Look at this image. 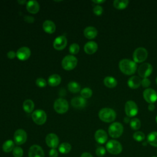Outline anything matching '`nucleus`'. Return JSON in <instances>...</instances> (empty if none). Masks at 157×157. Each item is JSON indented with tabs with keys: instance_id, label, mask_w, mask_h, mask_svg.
Returning a JSON list of instances; mask_svg holds the SVG:
<instances>
[{
	"instance_id": "1",
	"label": "nucleus",
	"mask_w": 157,
	"mask_h": 157,
	"mask_svg": "<svg viewBox=\"0 0 157 157\" xmlns=\"http://www.w3.org/2000/svg\"><path fill=\"white\" fill-rule=\"evenodd\" d=\"M119 68L124 74L131 75L136 72L137 64L134 61L125 58L119 62Z\"/></svg>"
},
{
	"instance_id": "2",
	"label": "nucleus",
	"mask_w": 157,
	"mask_h": 157,
	"mask_svg": "<svg viewBox=\"0 0 157 157\" xmlns=\"http://www.w3.org/2000/svg\"><path fill=\"white\" fill-rule=\"evenodd\" d=\"M99 118L101 120L105 123H110L113 121L116 118V113L114 110L105 107L101 109L98 113Z\"/></svg>"
},
{
	"instance_id": "3",
	"label": "nucleus",
	"mask_w": 157,
	"mask_h": 157,
	"mask_svg": "<svg viewBox=\"0 0 157 157\" xmlns=\"http://www.w3.org/2000/svg\"><path fill=\"white\" fill-rule=\"evenodd\" d=\"M77 64V59L73 55H69L64 57L61 61L63 68L66 71H71L74 69Z\"/></svg>"
},
{
	"instance_id": "4",
	"label": "nucleus",
	"mask_w": 157,
	"mask_h": 157,
	"mask_svg": "<svg viewBox=\"0 0 157 157\" xmlns=\"http://www.w3.org/2000/svg\"><path fill=\"white\" fill-rule=\"evenodd\" d=\"M108 132L110 137L118 138L120 137L123 132V126L119 122H114L109 126Z\"/></svg>"
},
{
	"instance_id": "5",
	"label": "nucleus",
	"mask_w": 157,
	"mask_h": 157,
	"mask_svg": "<svg viewBox=\"0 0 157 157\" xmlns=\"http://www.w3.org/2000/svg\"><path fill=\"white\" fill-rule=\"evenodd\" d=\"M107 151L112 155H118L122 151L121 144L116 140H109L105 145Z\"/></svg>"
},
{
	"instance_id": "6",
	"label": "nucleus",
	"mask_w": 157,
	"mask_h": 157,
	"mask_svg": "<svg viewBox=\"0 0 157 157\" xmlns=\"http://www.w3.org/2000/svg\"><path fill=\"white\" fill-rule=\"evenodd\" d=\"M53 107L58 113L63 114L67 111L69 104L66 99L63 98H58L55 101Z\"/></svg>"
},
{
	"instance_id": "7",
	"label": "nucleus",
	"mask_w": 157,
	"mask_h": 157,
	"mask_svg": "<svg viewBox=\"0 0 157 157\" xmlns=\"http://www.w3.org/2000/svg\"><path fill=\"white\" fill-rule=\"evenodd\" d=\"M148 56V52L144 47H138L137 48L133 54L132 58L134 61L136 63H142L144 61Z\"/></svg>"
},
{
	"instance_id": "8",
	"label": "nucleus",
	"mask_w": 157,
	"mask_h": 157,
	"mask_svg": "<svg viewBox=\"0 0 157 157\" xmlns=\"http://www.w3.org/2000/svg\"><path fill=\"white\" fill-rule=\"evenodd\" d=\"M32 119L36 124L42 125L44 124L47 120V114L43 110L37 109L33 112Z\"/></svg>"
},
{
	"instance_id": "9",
	"label": "nucleus",
	"mask_w": 157,
	"mask_h": 157,
	"mask_svg": "<svg viewBox=\"0 0 157 157\" xmlns=\"http://www.w3.org/2000/svg\"><path fill=\"white\" fill-rule=\"evenodd\" d=\"M124 110L128 117H133L138 113V107L134 101H128L124 105Z\"/></svg>"
},
{
	"instance_id": "10",
	"label": "nucleus",
	"mask_w": 157,
	"mask_h": 157,
	"mask_svg": "<svg viewBox=\"0 0 157 157\" xmlns=\"http://www.w3.org/2000/svg\"><path fill=\"white\" fill-rule=\"evenodd\" d=\"M153 71L152 66L148 63H145L139 66L137 69L138 74L142 78H147Z\"/></svg>"
},
{
	"instance_id": "11",
	"label": "nucleus",
	"mask_w": 157,
	"mask_h": 157,
	"mask_svg": "<svg viewBox=\"0 0 157 157\" xmlns=\"http://www.w3.org/2000/svg\"><path fill=\"white\" fill-rule=\"evenodd\" d=\"M14 142L18 145L25 144L27 140V134L22 129H18L15 131L13 135Z\"/></svg>"
},
{
	"instance_id": "12",
	"label": "nucleus",
	"mask_w": 157,
	"mask_h": 157,
	"mask_svg": "<svg viewBox=\"0 0 157 157\" xmlns=\"http://www.w3.org/2000/svg\"><path fill=\"white\" fill-rule=\"evenodd\" d=\"M144 99L149 104H153L157 101V93L152 88H147L143 92Z\"/></svg>"
},
{
	"instance_id": "13",
	"label": "nucleus",
	"mask_w": 157,
	"mask_h": 157,
	"mask_svg": "<svg viewBox=\"0 0 157 157\" xmlns=\"http://www.w3.org/2000/svg\"><path fill=\"white\" fill-rule=\"evenodd\" d=\"M59 142L58 137L54 133H50L45 137L46 144L51 148H56L59 145Z\"/></svg>"
},
{
	"instance_id": "14",
	"label": "nucleus",
	"mask_w": 157,
	"mask_h": 157,
	"mask_svg": "<svg viewBox=\"0 0 157 157\" xmlns=\"http://www.w3.org/2000/svg\"><path fill=\"white\" fill-rule=\"evenodd\" d=\"M67 40L64 36H59L56 37L53 41V47L57 50H63L67 45Z\"/></svg>"
},
{
	"instance_id": "15",
	"label": "nucleus",
	"mask_w": 157,
	"mask_h": 157,
	"mask_svg": "<svg viewBox=\"0 0 157 157\" xmlns=\"http://www.w3.org/2000/svg\"><path fill=\"white\" fill-rule=\"evenodd\" d=\"M29 157H44L45 154L43 149L38 145H32L28 151Z\"/></svg>"
},
{
	"instance_id": "16",
	"label": "nucleus",
	"mask_w": 157,
	"mask_h": 157,
	"mask_svg": "<svg viewBox=\"0 0 157 157\" xmlns=\"http://www.w3.org/2000/svg\"><path fill=\"white\" fill-rule=\"evenodd\" d=\"M31 55V50L27 47H20L16 53V56L18 59L25 61L28 59Z\"/></svg>"
},
{
	"instance_id": "17",
	"label": "nucleus",
	"mask_w": 157,
	"mask_h": 157,
	"mask_svg": "<svg viewBox=\"0 0 157 157\" xmlns=\"http://www.w3.org/2000/svg\"><path fill=\"white\" fill-rule=\"evenodd\" d=\"M71 103L72 107L75 109H83L86 106V101L82 96H77L72 98Z\"/></svg>"
},
{
	"instance_id": "18",
	"label": "nucleus",
	"mask_w": 157,
	"mask_h": 157,
	"mask_svg": "<svg viewBox=\"0 0 157 157\" xmlns=\"http://www.w3.org/2000/svg\"><path fill=\"white\" fill-rule=\"evenodd\" d=\"M107 134L103 129H98L94 134V139L96 141L101 144L105 143L107 140Z\"/></svg>"
},
{
	"instance_id": "19",
	"label": "nucleus",
	"mask_w": 157,
	"mask_h": 157,
	"mask_svg": "<svg viewBox=\"0 0 157 157\" xmlns=\"http://www.w3.org/2000/svg\"><path fill=\"white\" fill-rule=\"evenodd\" d=\"M98 48V46L96 42L94 41H89L84 45V51L88 55H92L97 51Z\"/></svg>"
},
{
	"instance_id": "20",
	"label": "nucleus",
	"mask_w": 157,
	"mask_h": 157,
	"mask_svg": "<svg viewBox=\"0 0 157 157\" xmlns=\"http://www.w3.org/2000/svg\"><path fill=\"white\" fill-rule=\"evenodd\" d=\"M39 9H40L39 4L38 2H37L36 1H34V0L29 1L26 3V9L31 13L35 14L37 13L39 10Z\"/></svg>"
},
{
	"instance_id": "21",
	"label": "nucleus",
	"mask_w": 157,
	"mask_h": 157,
	"mask_svg": "<svg viewBox=\"0 0 157 157\" xmlns=\"http://www.w3.org/2000/svg\"><path fill=\"white\" fill-rule=\"evenodd\" d=\"M42 28L44 31L48 34L53 33L56 30L55 24L51 20H45L42 25Z\"/></svg>"
},
{
	"instance_id": "22",
	"label": "nucleus",
	"mask_w": 157,
	"mask_h": 157,
	"mask_svg": "<svg viewBox=\"0 0 157 157\" xmlns=\"http://www.w3.org/2000/svg\"><path fill=\"white\" fill-rule=\"evenodd\" d=\"M127 83L130 88L137 89L141 85V80L137 76H132L128 79Z\"/></svg>"
},
{
	"instance_id": "23",
	"label": "nucleus",
	"mask_w": 157,
	"mask_h": 157,
	"mask_svg": "<svg viewBox=\"0 0 157 157\" xmlns=\"http://www.w3.org/2000/svg\"><path fill=\"white\" fill-rule=\"evenodd\" d=\"M83 34L85 37L87 39H93L97 36L98 31L96 28L93 26H88L84 29Z\"/></svg>"
},
{
	"instance_id": "24",
	"label": "nucleus",
	"mask_w": 157,
	"mask_h": 157,
	"mask_svg": "<svg viewBox=\"0 0 157 157\" xmlns=\"http://www.w3.org/2000/svg\"><path fill=\"white\" fill-rule=\"evenodd\" d=\"M61 81V77L56 74L51 75L48 78V83L52 86H56L59 85Z\"/></svg>"
},
{
	"instance_id": "25",
	"label": "nucleus",
	"mask_w": 157,
	"mask_h": 157,
	"mask_svg": "<svg viewBox=\"0 0 157 157\" xmlns=\"http://www.w3.org/2000/svg\"><path fill=\"white\" fill-rule=\"evenodd\" d=\"M104 84L105 86L109 88H115L117 85V80L111 76H107L105 77L104 79Z\"/></svg>"
},
{
	"instance_id": "26",
	"label": "nucleus",
	"mask_w": 157,
	"mask_h": 157,
	"mask_svg": "<svg viewBox=\"0 0 157 157\" xmlns=\"http://www.w3.org/2000/svg\"><path fill=\"white\" fill-rule=\"evenodd\" d=\"M148 143L155 147H157V132L152 131L147 136Z\"/></svg>"
},
{
	"instance_id": "27",
	"label": "nucleus",
	"mask_w": 157,
	"mask_h": 157,
	"mask_svg": "<svg viewBox=\"0 0 157 157\" xmlns=\"http://www.w3.org/2000/svg\"><path fill=\"white\" fill-rule=\"evenodd\" d=\"M34 108V104L31 99H26L23 103V109L26 113H31Z\"/></svg>"
},
{
	"instance_id": "28",
	"label": "nucleus",
	"mask_w": 157,
	"mask_h": 157,
	"mask_svg": "<svg viewBox=\"0 0 157 157\" xmlns=\"http://www.w3.org/2000/svg\"><path fill=\"white\" fill-rule=\"evenodd\" d=\"M14 142L12 140H7L4 142L2 144V150L6 153H9L13 151V148H15Z\"/></svg>"
},
{
	"instance_id": "29",
	"label": "nucleus",
	"mask_w": 157,
	"mask_h": 157,
	"mask_svg": "<svg viewBox=\"0 0 157 157\" xmlns=\"http://www.w3.org/2000/svg\"><path fill=\"white\" fill-rule=\"evenodd\" d=\"M129 4V1L128 0H115L113 2V5L115 8L119 10H122L125 9Z\"/></svg>"
},
{
	"instance_id": "30",
	"label": "nucleus",
	"mask_w": 157,
	"mask_h": 157,
	"mask_svg": "<svg viewBox=\"0 0 157 157\" xmlns=\"http://www.w3.org/2000/svg\"><path fill=\"white\" fill-rule=\"evenodd\" d=\"M71 148H72V147L70 144L67 142H63L59 145L58 150L61 153L67 154L70 152V151L71 150Z\"/></svg>"
},
{
	"instance_id": "31",
	"label": "nucleus",
	"mask_w": 157,
	"mask_h": 157,
	"mask_svg": "<svg viewBox=\"0 0 157 157\" xmlns=\"http://www.w3.org/2000/svg\"><path fill=\"white\" fill-rule=\"evenodd\" d=\"M67 88L69 91L73 93H78L80 90V86L76 82H70L67 85Z\"/></svg>"
},
{
	"instance_id": "32",
	"label": "nucleus",
	"mask_w": 157,
	"mask_h": 157,
	"mask_svg": "<svg viewBox=\"0 0 157 157\" xmlns=\"http://www.w3.org/2000/svg\"><path fill=\"white\" fill-rule=\"evenodd\" d=\"M129 124L131 129L133 130H138L141 126L140 121L137 118H133L131 119Z\"/></svg>"
},
{
	"instance_id": "33",
	"label": "nucleus",
	"mask_w": 157,
	"mask_h": 157,
	"mask_svg": "<svg viewBox=\"0 0 157 157\" xmlns=\"http://www.w3.org/2000/svg\"><path fill=\"white\" fill-rule=\"evenodd\" d=\"M92 94H93V91L92 90L88 88V87H85V88H83L81 91H80V94H81V96L85 99H88V98H90L91 96H92Z\"/></svg>"
},
{
	"instance_id": "34",
	"label": "nucleus",
	"mask_w": 157,
	"mask_h": 157,
	"mask_svg": "<svg viewBox=\"0 0 157 157\" xmlns=\"http://www.w3.org/2000/svg\"><path fill=\"white\" fill-rule=\"evenodd\" d=\"M133 139L137 142H142L145 139V136L144 132L141 131H136L132 135Z\"/></svg>"
},
{
	"instance_id": "35",
	"label": "nucleus",
	"mask_w": 157,
	"mask_h": 157,
	"mask_svg": "<svg viewBox=\"0 0 157 157\" xmlns=\"http://www.w3.org/2000/svg\"><path fill=\"white\" fill-rule=\"evenodd\" d=\"M79 50H80V47L76 43L72 44L69 46V51L70 53L73 54V55L77 54L78 53V52H79Z\"/></svg>"
},
{
	"instance_id": "36",
	"label": "nucleus",
	"mask_w": 157,
	"mask_h": 157,
	"mask_svg": "<svg viewBox=\"0 0 157 157\" xmlns=\"http://www.w3.org/2000/svg\"><path fill=\"white\" fill-rule=\"evenodd\" d=\"M12 154L14 157H22L23 155V150L20 147H15L12 151Z\"/></svg>"
},
{
	"instance_id": "37",
	"label": "nucleus",
	"mask_w": 157,
	"mask_h": 157,
	"mask_svg": "<svg viewBox=\"0 0 157 157\" xmlns=\"http://www.w3.org/2000/svg\"><path fill=\"white\" fill-rule=\"evenodd\" d=\"M105 153H106L105 148L102 146L98 147L96 150V154L98 156H99V157H102L104 156Z\"/></svg>"
},
{
	"instance_id": "38",
	"label": "nucleus",
	"mask_w": 157,
	"mask_h": 157,
	"mask_svg": "<svg viewBox=\"0 0 157 157\" xmlns=\"http://www.w3.org/2000/svg\"><path fill=\"white\" fill-rule=\"evenodd\" d=\"M93 12L96 15L99 16L103 12V8L100 5H96L93 8Z\"/></svg>"
},
{
	"instance_id": "39",
	"label": "nucleus",
	"mask_w": 157,
	"mask_h": 157,
	"mask_svg": "<svg viewBox=\"0 0 157 157\" xmlns=\"http://www.w3.org/2000/svg\"><path fill=\"white\" fill-rule=\"evenodd\" d=\"M36 84L39 87L44 88V87H45L47 85V82L43 78H38L36 80Z\"/></svg>"
},
{
	"instance_id": "40",
	"label": "nucleus",
	"mask_w": 157,
	"mask_h": 157,
	"mask_svg": "<svg viewBox=\"0 0 157 157\" xmlns=\"http://www.w3.org/2000/svg\"><path fill=\"white\" fill-rule=\"evenodd\" d=\"M141 85L144 88H148L150 85V80L148 78H143L141 80Z\"/></svg>"
},
{
	"instance_id": "41",
	"label": "nucleus",
	"mask_w": 157,
	"mask_h": 157,
	"mask_svg": "<svg viewBox=\"0 0 157 157\" xmlns=\"http://www.w3.org/2000/svg\"><path fill=\"white\" fill-rule=\"evenodd\" d=\"M58 152L55 148H51L49 151V156L50 157H58Z\"/></svg>"
},
{
	"instance_id": "42",
	"label": "nucleus",
	"mask_w": 157,
	"mask_h": 157,
	"mask_svg": "<svg viewBox=\"0 0 157 157\" xmlns=\"http://www.w3.org/2000/svg\"><path fill=\"white\" fill-rule=\"evenodd\" d=\"M7 56L9 59H13L15 58V56H17L16 53L13 51H9L7 53Z\"/></svg>"
},
{
	"instance_id": "43",
	"label": "nucleus",
	"mask_w": 157,
	"mask_h": 157,
	"mask_svg": "<svg viewBox=\"0 0 157 157\" xmlns=\"http://www.w3.org/2000/svg\"><path fill=\"white\" fill-rule=\"evenodd\" d=\"M24 19L27 22H29V23H32L34 21V17H31V16H25L24 17Z\"/></svg>"
},
{
	"instance_id": "44",
	"label": "nucleus",
	"mask_w": 157,
	"mask_h": 157,
	"mask_svg": "<svg viewBox=\"0 0 157 157\" xmlns=\"http://www.w3.org/2000/svg\"><path fill=\"white\" fill-rule=\"evenodd\" d=\"M80 157H93V156L91 153L88 152H84L81 155Z\"/></svg>"
},
{
	"instance_id": "45",
	"label": "nucleus",
	"mask_w": 157,
	"mask_h": 157,
	"mask_svg": "<svg viewBox=\"0 0 157 157\" xmlns=\"http://www.w3.org/2000/svg\"><path fill=\"white\" fill-rule=\"evenodd\" d=\"M155 106L154 104H149V105L148 106V109L150 111H153L155 110Z\"/></svg>"
},
{
	"instance_id": "46",
	"label": "nucleus",
	"mask_w": 157,
	"mask_h": 157,
	"mask_svg": "<svg viewBox=\"0 0 157 157\" xmlns=\"http://www.w3.org/2000/svg\"><path fill=\"white\" fill-rule=\"evenodd\" d=\"M92 2H94V3H95V4H96L97 5H99V4H102V3H103V2H105V1L104 0H99V1H97V0H93L92 1Z\"/></svg>"
},
{
	"instance_id": "47",
	"label": "nucleus",
	"mask_w": 157,
	"mask_h": 157,
	"mask_svg": "<svg viewBox=\"0 0 157 157\" xmlns=\"http://www.w3.org/2000/svg\"><path fill=\"white\" fill-rule=\"evenodd\" d=\"M129 118H130V117H128V116H126V117H125L124 118V121L125 123H129V122H130L131 120H130Z\"/></svg>"
},
{
	"instance_id": "48",
	"label": "nucleus",
	"mask_w": 157,
	"mask_h": 157,
	"mask_svg": "<svg viewBox=\"0 0 157 157\" xmlns=\"http://www.w3.org/2000/svg\"><path fill=\"white\" fill-rule=\"evenodd\" d=\"M17 2L19 3V4H21V5H23V4H25V3H27L25 0H23V1H20V0H19V1H17Z\"/></svg>"
},
{
	"instance_id": "49",
	"label": "nucleus",
	"mask_w": 157,
	"mask_h": 157,
	"mask_svg": "<svg viewBox=\"0 0 157 157\" xmlns=\"http://www.w3.org/2000/svg\"><path fill=\"white\" fill-rule=\"evenodd\" d=\"M156 122L157 123V116L156 117Z\"/></svg>"
},
{
	"instance_id": "50",
	"label": "nucleus",
	"mask_w": 157,
	"mask_h": 157,
	"mask_svg": "<svg viewBox=\"0 0 157 157\" xmlns=\"http://www.w3.org/2000/svg\"><path fill=\"white\" fill-rule=\"evenodd\" d=\"M156 84H157V77L156 78Z\"/></svg>"
},
{
	"instance_id": "51",
	"label": "nucleus",
	"mask_w": 157,
	"mask_h": 157,
	"mask_svg": "<svg viewBox=\"0 0 157 157\" xmlns=\"http://www.w3.org/2000/svg\"><path fill=\"white\" fill-rule=\"evenodd\" d=\"M151 157H157V156H151Z\"/></svg>"
},
{
	"instance_id": "52",
	"label": "nucleus",
	"mask_w": 157,
	"mask_h": 157,
	"mask_svg": "<svg viewBox=\"0 0 157 157\" xmlns=\"http://www.w3.org/2000/svg\"><path fill=\"white\" fill-rule=\"evenodd\" d=\"M156 153H157V151H156Z\"/></svg>"
}]
</instances>
